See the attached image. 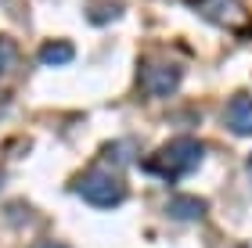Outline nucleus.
<instances>
[{"label": "nucleus", "mask_w": 252, "mask_h": 248, "mask_svg": "<svg viewBox=\"0 0 252 248\" xmlns=\"http://www.w3.org/2000/svg\"><path fill=\"white\" fill-rule=\"evenodd\" d=\"M202 155H205V148L198 140L180 137V140L162 144L155 155H148L144 159V173L158 176V180H180V176H188V173H194V169L202 165Z\"/></svg>", "instance_id": "f257e3e1"}, {"label": "nucleus", "mask_w": 252, "mask_h": 248, "mask_svg": "<svg viewBox=\"0 0 252 248\" xmlns=\"http://www.w3.org/2000/svg\"><path fill=\"white\" fill-rule=\"evenodd\" d=\"M72 191L87 201V205H97V209H116L119 201L126 198V184L119 176L105 173V169H94V173L79 176L72 184Z\"/></svg>", "instance_id": "f03ea898"}, {"label": "nucleus", "mask_w": 252, "mask_h": 248, "mask_svg": "<svg viewBox=\"0 0 252 248\" xmlns=\"http://www.w3.org/2000/svg\"><path fill=\"white\" fill-rule=\"evenodd\" d=\"M141 83H144V90H148L152 97H173V94H177V86H180V65L162 61V58L144 61V69H141Z\"/></svg>", "instance_id": "7ed1b4c3"}, {"label": "nucleus", "mask_w": 252, "mask_h": 248, "mask_svg": "<svg viewBox=\"0 0 252 248\" xmlns=\"http://www.w3.org/2000/svg\"><path fill=\"white\" fill-rule=\"evenodd\" d=\"M223 119H227V126H231V133L252 137V94H234L231 101H227Z\"/></svg>", "instance_id": "20e7f679"}, {"label": "nucleus", "mask_w": 252, "mask_h": 248, "mask_svg": "<svg viewBox=\"0 0 252 248\" xmlns=\"http://www.w3.org/2000/svg\"><path fill=\"white\" fill-rule=\"evenodd\" d=\"M202 11H205V18L220 22V26H242L245 22V11L238 0H209V4H202Z\"/></svg>", "instance_id": "39448f33"}, {"label": "nucleus", "mask_w": 252, "mask_h": 248, "mask_svg": "<svg viewBox=\"0 0 252 248\" xmlns=\"http://www.w3.org/2000/svg\"><path fill=\"white\" fill-rule=\"evenodd\" d=\"M169 216L180 220V223H194L205 216V201L202 198H173L169 201Z\"/></svg>", "instance_id": "423d86ee"}, {"label": "nucleus", "mask_w": 252, "mask_h": 248, "mask_svg": "<svg viewBox=\"0 0 252 248\" xmlns=\"http://www.w3.org/2000/svg\"><path fill=\"white\" fill-rule=\"evenodd\" d=\"M72 54H76V47L68 40H47L40 47V61L43 65H65V61H72Z\"/></svg>", "instance_id": "0eeeda50"}, {"label": "nucleus", "mask_w": 252, "mask_h": 248, "mask_svg": "<svg viewBox=\"0 0 252 248\" xmlns=\"http://www.w3.org/2000/svg\"><path fill=\"white\" fill-rule=\"evenodd\" d=\"M18 65V43L11 36H0V80Z\"/></svg>", "instance_id": "6e6552de"}, {"label": "nucleus", "mask_w": 252, "mask_h": 248, "mask_svg": "<svg viewBox=\"0 0 252 248\" xmlns=\"http://www.w3.org/2000/svg\"><path fill=\"white\" fill-rule=\"evenodd\" d=\"M119 11H123L119 4H108V7H90V11H87V18H90V22H108V18H116Z\"/></svg>", "instance_id": "1a4fd4ad"}, {"label": "nucleus", "mask_w": 252, "mask_h": 248, "mask_svg": "<svg viewBox=\"0 0 252 248\" xmlns=\"http://www.w3.org/2000/svg\"><path fill=\"white\" fill-rule=\"evenodd\" d=\"M105 155H108V159H116V162H130L133 159V148H130V144H126V148H108Z\"/></svg>", "instance_id": "9d476101"}, {"label": "nucleus", "mask_w": 252, "mask_h": 248, "mask_svg": "<svg viewBox=\"0 0 252 248\" xmlns=\"http://www.w3.org/2000/svg\"><path fill=\"white\" fill-rule=\"evenodd\" d=\"M245 173H249V176H252V155H249V162H245Z\"/></svg>", "instance_id": "9b49d317"}, {"label": "nucleus", "mask_w": 252, "mask_h": 248, "mask_svg": "<svg viewBox=\"0 0 252 248\" xmlns=\"http://www.w3.org/2000/svg\"><path fill=\"white\" fill-rule=\"evenodd\" d=\"M0 184H4V176H0Z\"/></svg>", "instance_id": "f8f14e48"}]
</instances>
